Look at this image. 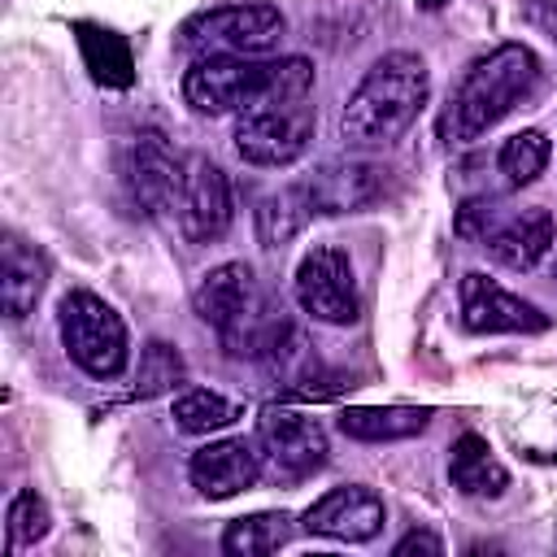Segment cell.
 <instances>
[{
    "label": "cell",
    "instance_id": "26",
    "mask_svg": "<svg viewBox=\"0 0 557 557\" xmlns=\"http://www.w3.org/2000/svg\"><path fill=\"white\" fill-rule=\"evenodd\" d=\"M52 527V513H48V500L39 492H17L4 509V531H9V548H26L35 540H44Z\"/></svg>",
    "mask_w": 557,
    "mask_h": 557
},
{
    "label": "cell",
    "instance_id": "20",
    "mask_svg": "<svg viewBox=\"0 0 557 557\" xmlns=\"http://www.w3.org/2000/svg\"><path fill=\"white\" fill-rule=\"evenodd\" d=\"M431 426V409L413 405H366V409H344L339 431L361 444H387V440H409Z\"/></svg>",
    "mask_w": 557,
    "mask_h": 557
},
{
    "label": "cell",
    "instance_id": "22",
    "mask_svg": "<svg viewBox=\"0 0 557 557\" xmlns=\"http://www.w3.org/2000/svg\"><path fill=\"white\" fill-rule=\"evenodd\" d=\"M309 218H313V209H309V200H305V187L292 183V187L270 191V196L257 205V235H261L265 248H283Z\"/></svg>",
    "mask_w": 557,
    "mask_h": 557
},
{
    "label": "cell",
    "instance_id": "25",
    "mask_svg": "<svg viewBox=\"0 0 557 557\" xmlns=\"http://www.w3.org/2000/svg\"><path fill=\"white\" fill-rule=\"evenodd\" d=\"M187 379V366L178 357V348H170L165 339H148L139 352V370H135V392L139 396H161L170 387H178Z\"/></svg>",
    "mask_w": 557,
    "mask_h": 557
},
{
    "label": "cell",
    "instance_id": "21",
    "mask_svg": "<svg viewBox=\"0 0 557 557\" xmlns=\"http://www.w3.org/2000/svg\"><path fill=\"white\" fill-rule=\"evenodd\" d=\"M287 540H292V518L283 509H270V513L235 518L222 531V553H231V557H265V553H278Z\"/></svg>",
    "mask_w": 557,
    "mask_h": 557
},
{
    "label": "cell",
    "instance_id": "18",
    "mask_svg": "<svg viewBox=\"0 0 557 557\" xmlns=\"http://www.w3.org/2000/svg\"><path fill=\"white\" fill-rule=\"evenodd\" d=\"M0 296H4V313L13 322H22L39 296H44V283H48V261L17 235H4V265H0Z\"/></svg>",
    "mask_w": 557,
    "mask_h": 557
},
{
    "label": "cell",
    "instance_id": "3",
    "mask_svg": "<svg viewBox=\"0 0 557 557\" xmlns=\"http://www.w3.org/2000/svg\"><path fill=\"white\" fill-rule=\"evenodd\" d=\"M540 57L527 44H500L487 57H479L461 83L448 96V109L440 117V135L448 144H474L496 122H505L522 100L540 87Z\"/></svg>",
    "mask_w": 557,
    "mask_h": 557
},
{
    "label": "cell",
    "instance_id": "17",
    "mask_svg": "<svg viewBox=\"0 0 557 557\" xmlns=\"http://www.w3.org/2000/svg\"><path fill=\"white\" fill-rule=\"evenodd\" d=\"M448 479L461 496H474V500H492L509 487V470L496 461L492 444L474 431L457 435L453 440V457H448Z\"/></svg>",
    "mask_w": 557,
    "mask_h": 557
},
{
    "label": "cell",
    "instance_id": "24",
    "mask_svg": "<svg viewBox=\"0 0 557 557\" xmlns=\"http://www.w3.org/2000/svg\"><path fill=\"white\" fill-rule=\"evenodd\" d=\"M239 418V405L226 400L222 392H209V387H191L174 400V426L187 431V435H209V431H222Z\"/></svg>",
    "mask_w": 557,
    "mask_h": 557
},
{
    "label": "cell",
    "instance_id": "8",
    "mask_svg": "<svg viewBox=\"0 0 557 557\" xmlns=\"http://www.w3.org/2000/svg\"><path fill=\"white\" fill-rule=\"evenodd\" d=\"M296 305L326 326H348L361 313L352 257L339 244H313L296 265Z\"/></svg>",
    "mask_w": 557,
    "mask_h": 557
},
{
    "label": "cell",
    "instance_id": "9",
    "mask_svg": "<svg viewBox=\"0 0 557 557\" xmlns=\"http://www.w3.org/2000/svg\"><path fill=\"white\" fill-rule=\"evenodd\" d=\"M122 178L131 187V200L152 213H178L183 200V178H187V157L170 152V144L161 135H135L126 157H122Z\"/></svg>",
    "mask_w": 557,
    "mask_h": 557
},
{
    "label": "cell",
    "instance_id": "15",
    "mask_svg": "<svg viewBox=\"0 0 557 557\" xmlns=\"http://www.w3.org/2000/svg\"><path fill=\"white\" fill-rule=\"evenodd\" d=\"M383 522H387L383 496L370 492V487H361V483H344V487L322 492L305 509V518H300V527L309 535H326V540H344V544L374 540L383 531Z\"/></svg>",
    "mask_w": 557,
    "mask_h": 557
},
{
    "label": "cell",
    "instance_id": "1",
    "mask_svg": "<svg viewBox=\"0 0 557 557\" xmlns=\"http://www.w3.org/2000/svg\"><path fill=\"white\" fill-rule=\"evenodd\" d=\"M191 305L200 313V322H209L222 339V348L231 357H248V361H270L292 352L287 344H296L292 322L283 318V309L261 292L252 265L244 261H226L213 265L196 292Z\"/></svg>",
    "mask_w": 557,
    "mask_h": 557
},
{
    "label": "cell",
    "instance_id": "4",
    "mask_svg": "<svg viewBox=\"0 0 557 557\" xmlns=\"http://www.w3.org/2000/svg\"><path fill=\"white\" fill-rule=\"evenodd\" d=\"M431 96V74L418 52H383L352 87L339 113V139L348 148H387L400 139Z\"/></svg>",
    "mask_w": 557,
    "mask_h": 557
},
{
    "label": "cell",
    "instance_id": "6",
    "mask_svg": "<svg viewBox=\"0 0 557 557\" xmlns=\"http://www.w3.org/2000/svg\"><path fill=\"white\" fill-rule=\"evenodd\" d=\"M287 30V17L278 13V4L252 0V4H222V9H205L196 17H187L178 26V48L187 52H235V57H261L270 48H278Z\"/></svg>",
    "mask_w": 557,
    "mask_h": 557
},
{
    "label": "cell",
    "instance_id": "13",
    "mask_svg": "<svg viewBox=\"0 0 557 557\" xmlns=\"http://www.w3.org/2000/svg\"><path fill=\"white\" fill-rule=\"evenodd\" d=\"M178 231L191 244H209L222 239L235 209H231V183L222 174V165H213L209 157L191 152L187 157V178H183V200H178Z\"/></svg>",
    "mask_w": 557,
    "mask_h": 557
},
{
    "label": "cell",
    "instance_id": "27",
    "mask_svg": "<svg viewBox=\"0 0 557 557\" xmlns=\"http://www.w3.org/2000/svg\"><path fill=\"white\" fill-rule=\"evenodd\" d=\"M496 222H500V205H496L492 196H474V200H466V205L457 209L453 231H457L461 239H479V244H483V235H487Z\"/></svg>",
    "mask_w": 557,
    "mask_h": 557
},
{
    "label": "cell",
    "instance_id": "10",
    "mask_svg": "<svg viewBox=\"0 0 557 557\" xmlns=\"http://www.w3.org/2000/svg\"><path fill=\"white\" fill-rule=\"evenodd\" d=\"M457 300H461V326L474 331V335H535V331H548V313H540L531 300L505 292L483 270L461 274Z\"/></svg>",
    "mask_w": 557,
    "mask_h": 557
},
{
    "label": "cell",
    "instance_id": "11",
    "mask_svg": "<svg viewBox=\"0 0 557 557\" xmlns=\"http://www.w3.org/2000/svg\"><path fill=\"white\" fill-rule=\"evenodd\" d=\"M300 187H305V200H309L313 218L366 213L370 205H379L387 196V170L379 161L348 157V161H326Z\"/></svg>",
    "mask_w": 557,
    "mask_h": 557
},
{
    "label": "cell",
    "instance_id": "29",
    "mask_svg": "<svg viewBox=\"0 0 557 557\" xmlns=\"http://www.w3.org/2000/svg\"><path fill=\"white\" fill-rule=\"evenodd\" d=\"M544 22H548V30H553V39H557V0L548 4V13H544Z\"/></svg>",
    "mask_w": 557,
    "mask_h": 557
},
{
    "label": "cell",
    "instance_id": "7",
    "mask_svg": "<svg viewBox=\"0 0 557 557\" xmlns=\"http://www.w3.org/2000/svg\"><path fill=\"white\" fill-rule=\"evenodd\" d=\"M313 109L305 100H292V104H261V109H248L235 126V152L248 161V165H265V170H278V165H292L309 152V139H313Z\"/></svg>",
    "mask_w": 557,
    "mask_h": 557
},
{
    "label": "cell",
    "instance_id": "5",
    "mask_svg": "<svg viewBox=\"0 0 557 557\" xmlns=\"http://www.w3.org/2000/svg\"><path fill=\"white\" fill-rule=\"evenodd\" d=\"M57 331H61V348L70 352V361L83 374L117 379L126 370V357H131L126 322L96 292H87V287L65 292L61 305H57Z\"/></svg>",
    "mask_w": 557,
    "mask_h": 557
},
{
    "label": "cell",
    "instance_id": "30",
    "mask_svg": "<svg viewBox=\"0 0 557 557\" xmlns=\"http://www.w3.org/2000/svg\"><path fill=\"white\" fill-rule=\"evenodd\" d=\"M448 0H418V9H426V13H435V9H444Z\"/></svg>",
    "mask_w": 557,
    "mask_h": 557
},
{
    "label": "cell",
    "instance_id": "2",
    "mask_svg": "<svg viewBox=\"0 0 557 557\" xmlns=\"http://www.w3.org/2000/svg\"><path fill=\"white\" fill-rule=\"evenodd\" d=\"M313 91V65L305 57H278V61H257V57H235V52H205L187 65L183 74V100L205 113H248L261 104H292Z\"/></svg>",
    "mask_w": 557,
    "mask_h": 557
},
{
    "label": "cell",
    "instance_id": "14",
    "mask_svg": "<svg viewBox=\"0 0 557 557\" xmlns=\"http://www.w3.org/2000/svg\"><path fill=\"white\" fill-rule=\"evenodd\" d=\"M265 470V457H261V444L257 440H244V435H231V440H209L191 453L187 461V474H191V487L205 496V500H231L239 492H248Z\"/></svg>",
    "mask_w": 557,
    "mask_h": 557
},
{
    "label": "cell",
    "instance_id": "12",
    "mask_svg": "<svg viewBox=\"0 0 557 557\" xmlns=\"http://www.w3.org/2000/svg\"><path fill=\"white\" fill-rule=\"evenodd\" d=\"M257 444L278 479H305L326 466V431L287 409H265L257 418Z\"/></svg>",
    "mask_w": 557,
    "mask_h": 557
},
{
    "label": "cell",
    "instance_id": "23",
    "mask_svg": "<svg viewBox=\"0 0 557 557\" xmlns=\"http://www.w3.org/2000/svg\"><path fill=\"white\" fill-rule=\"evenodd\" d=\"M548 152H553L548 135L535 131V126L509 135V139L500 144V157H496V170H500L505 187H527V183H535V178L544 174V165H548Z\"/></svg>",
    "mask_w": 557,
    "mask_h": 557
},
{
    "label": "cell",
    "instance_id": "28",
    "mask_svg": "<svg viewBox=\"0 0 557 557\" xmlns=\"http://www.w3.org/2000/svg\"><path fill=\"white\" fill-rule=\"evenodd\" d=\"M413 553L440 557V553H444V544H440V535H431V531H409V535H405V540H396V548H392V557H413Z\"/></svg>",
    "mask_w": 557,
    "mask_h": 557
},
{
    "label": "cell",
    "instance_id": "19",
    "mask_svg": "<svg viewBox=\"0 0 557 557\" xmlns=\"http://www.w3.org/2000/svg\"><path fill=\"white\" fill-rule=\"evenodd\" d=\"M74 35H78V52H83L91 83H100V87H131L135 83L131 44L117 30L96 26V22H74Z\"/></svg>",
    "mask_w": 557,
    "mask_h": 557
},
{
    "label": "cell",
    "instance_id": "16",
    "mask_svg": "<svg viewBox=\"0 0 557 557\" xmlns=\"http://www.w3.org/2000/svg\"><path fill=\"white\" fill-rule=\"evenodd\" d=\"M557 239V226H553V213L544 205H531V209H518V213H500V222L483 235V248L496 265L505 270H535L548 248Z\"/></svg>",
    "mask_w": 557,
    "mask_h": 557
}]
</instances>
